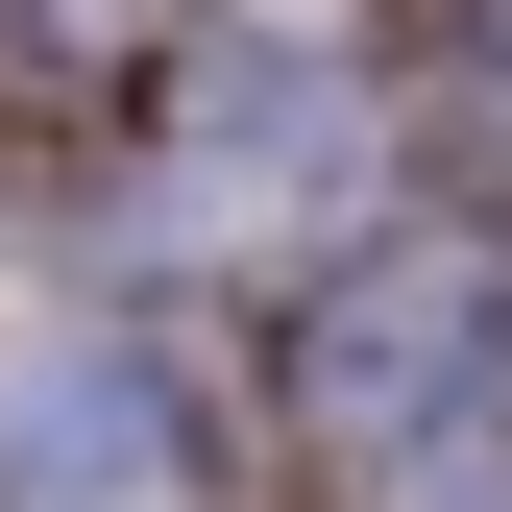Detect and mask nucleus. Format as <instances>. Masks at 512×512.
I'll list each match as a JSON object with an SVG mask.
<instances>
[{
	"mask_svg": "<svg viewBox=\"0 0 512 512\" xmlns=\"http://www.w3.org/2000/svg\"><path fill=\"white\" fill-rule=\"evenodd\" d=\"M464 366H488V269H464V244H366V293L293 317V415L342 439V464H391Z\"/></svg>",
	"mask_w": 512,
	"mask_h": 512,
	"instance_id": "f257e3e1",
	"label": "nucleus"
}]
</instances>
